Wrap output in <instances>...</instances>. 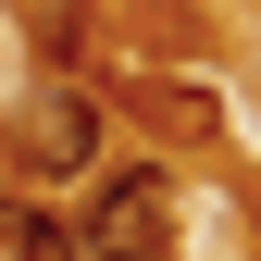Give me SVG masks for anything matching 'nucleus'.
Listing matches in <instances>:
<instances>
[{
    "instance_id": "f257e3e1",
    "label": "nucleus",
    "mask_w": 261,
    "mask_h": 261,
    "mask_svg": "<svg viewBox=\"0 0 261 261\" xmlns=\"http://www.w3.org/2000/svg\"><path fill=\"white\" fill-rule=\"evenodd\" d=\"M162 237H174V187L149 162H112L75 212V261H162Z\"/></svg>"
},
{
    "instance_id": "f03ea898",
    "label": "nucleus",
    "mask_w": 261,
    "mask_h": 261,
    "mask_svg": "<svg viewBox=\"0 0 261 261\" xmlns=\"http://www.w3.org/2000/svg\"><path fill=\"white\" fill-rule=\"evenodd\" d=\"M0 261H75V224L38 199H0Z\"/></svg>"
},
{
    "instance_id": "7ed1b4c3",
    "label": "nucleus",
    "mask_w": 261,
    "mask_h": 261,
    "mask_svg": "<svg viewBox=\"0 0 261 261\" xmlns=\"http://www.w3.org/2000/svg\"><path fill=\"white\" fill-rule=\"evenodd\" d=\"M38 149H50V174H87V162H100V112H87V100H50L38 112Z\"/></svg>"
}]
</instances>
